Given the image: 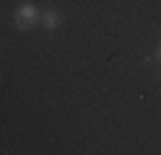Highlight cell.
<instances>
[{
    "label": "cell",
    "mask_w": 161,
    "mask_h": 155,
    "mask_svg": "<svg viewBox=\"0 0 161 155\" xmlns=\"http://www.w3.org/2000/svg\"><path fill=\"white\" fill-rule=\"evenodd\" d=\"M13 21H16V26L21 28V31H29L31 26H36V21H39V10H36V5H31V3H21V5L16 8Z\"/></svg>",
    "instance_id": "cell-1"
},
{
    "label": "cell",
    "mask_w": 161,
    "mask_h": 155,
    "mask_svg": "<svg viewBox=\"0 0 161 155\" xmlns=\"http://www.w3.org/2000/svg\"><path fill=\"white\" fill-rule=\"evenodd\" d=\"M39 18H42V26H44L47 31H55L60 23H63V16H60L57 10H44Z\"/></svg>",
    "instance_id": "cell-2"
},
{
    "label": "cell",
    "mask_w": 161,
    "mask_h": 155,
    "mask_svg": "<svg viewBox=\"0 0 161 155\" xmlns=\"http://www.w3.org/2000/svg\"><path fill=\"white\" fill-rule=\"evenodd\" d=\"M156 59H158V62H161V44H158V47H156Z\"/></svg>",
    "instance_id": "cell-3"
}]
</instances>
